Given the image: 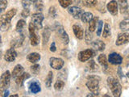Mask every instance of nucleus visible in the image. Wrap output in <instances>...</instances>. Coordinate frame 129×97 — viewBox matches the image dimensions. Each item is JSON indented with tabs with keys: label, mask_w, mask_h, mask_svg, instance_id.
I'll return each mask as SVG.
<instances>
[{
	"label": "nucleus",
	"mask_w": 129,
	"mask_h": 97,
	"mask_svg": "<svg viewBox=\"0 0 129 97\" xmlns=\"http://www.w3.org/2000/svg\"><path fill=\"white\" fill-rule=\"evenodd\" d=\"M24 73V69L23 67L21 66V65H16V66H15L13 71H12L11 73V77L13 79H17L18 77H19L20 75H22Z\"/></svg>",
	"instance_id": "nucleus-17"
},
{
	"label": "nucleus",
	"mask_w": 129,
	"mask_h": 97,
	"mask_svg": "<svg viewBox=\"0 0 129 97\" xmlns=\"http://www.w3.org/2000/svg\"><path fill=\"white\" fill-rule=\"evenodd\" d=\"M85 40H86V41L87 44H90V43H92L91 40L93 39V35H92V32H90V30H86V32H85Z\"/></svg>",
	"instance_id": "nucleus-33"
},
{
	"label": "nucleus",
	"mask_w": 129,
	"mask_h": 97,
	"mask_svg": "<svg viewBox=\"0 0 129 97\" xmlns=\"http://www.w3.org/2000/svg\"><path fill=\"white\" fill-rule=\"evenodd\" d=\"M91 44H92L93 48L97 51H103L105 50V48H106V44H105V43L100 40H97L95 41L92 42Z\"/></svg>",
	"instance_id": "nucleus-19"
},
{
	"label": "nucleus",
	"mask_w": 129,
	"mask_h": 97,
	"mask_svg": "<svg viewBox=\"0 0 129 97\" xmlns=\"http://www.w3.org/2000/svg\"><path fill=\"white\" fill-rule=\"evenodd\" d=\"M108 62L113 65H120L123 62V58L117 53H111L108 56Z\"/></svg>",
	"instance_id": "nucleus-10"
},
{
	"label": "nucleus",
	"mask_w": 129,
	"mask_h": 97,
	"mask_svg": "<svg viewBox=\"0 0 129 97\" xmlns=\"http://www.w3.org/2000/svg\"><path fill=\"white\" fill-rule=\"evenodd\" d=\"M99 80L100 78L96 75H91L88 77L86 82V87L91 93L94 95H99Z\"/></svg>",
	"instance_id": "nucleus-2"
},
{
	"label": "nucleus",
	"mask_w": 129,
	"mask_h": 97,
	"mask_svg": "<svg viewBox=\"0 0 129 97\" xmlns=\"http://www.w3.org/2000/svg\"><path fill=\"white\" fill-rule=\"evenodd\" d=\"M0 25H1V29L3 32L7 31L11 27V21L6 18L5 15H3L1 16V18H0Z\"/></svg>",
	"instance_id": "nucleus-16"
},
{
	"label": "nucleus",
	"mask_w": 129,
	"mask_h": 97,
	"mask_svg": "<svg viewBox=\"0 0 129 97\" xmlns=\"http://www.w3.org/2000/svg\"><path fill=\"white\" fill-rule=\"evenodd\" d=\"M35 4V8L37 11H39L40 12V11H42V10H43V8H44V4H43V2L41 1V0H37L36 2H35L34 3Z\"/></svg>",
	"instance_id": "nucleus-35"
},
{
	"label": "nucleus",
	"mask_w": 129,
	"mask_h": 97,
	"mask_svg": "<svg viewBox=\"0 0 129 97\" xmlns=\"http://www.w3.org/2000/svg\"><path fill=\"white\" fill-rule=\"evenodd\" d=\"M103 22L99 20L98 23V25H97V36H100L101 33L103 32Z\"/></svg>",
	"instance_id": "nucleus-38"
},
{
	"label": "nucleus",
	"mask_w": 129,
	"mask_h": 97,
	"mask_svg": "<svg viewBox=\"0 0 129 97\" xmlns=\"http://www.w3.org/2000/svg\"><path fill=\"white\" fill-rule=\"evenodd\" d=\"M48 14H49L50 17L52 18H56V15H57V12H56V7H51L49 8V11H48Z\"/></svg>",
	"instance_id": "nucleus-37"
},
{
	"label": "nucleus",
	"mask_w": 129,
	"mask_h": 97,
	"mask_svg": "<svg viewBox=\"0 0 129 97\" xmlns=\"http://www.w3.org/2000/svg\"><path fill=\"white\" fill-rule=\"evenodd\" d=\"M40 90H41V88H40V85L38 82H36V81H34V82H32L30 84L29 91L31 93H32V94H36V93L40 92Z\"/></svg>",
	"instance_id": "nucleus-21"
},
{
	"label": "nucleus",
	"mask_w": 129,
	"mask_h": 97,
	"mask_svg": "<svg viewBox=\"0 0 129 97\" xmlns=\"http://www.w3.org/2000/svg\"><path fill=\"white\" fill-rule=\"evenodd\" d=\"M30 1L32 3V2H33V3H35V2H36V1H37V0H30Z\"/></svg>",
	"instance_id": "nucleus-49"
},
{
	"label": "nucleus",
	"mask_w": 129,
	"mask_h": 97,
	"mask_svg": "<svg viewBox=\"0 0 129 97\" xmlns=\"http://www.w3.org/2000/svg\"><path fill=\"white\" fill-rule=\"evenodd\" d=\"M129 42V33L127 32H123V33L119 34L118 37H117L115 44L117 46L123 45Z\"/></svg>",
	"instance_id": "nucleus-11"
},
{
	"label": "nucleus",
	"mask_w": 129,
	"mask_h": 97,
	"mask_svg": "<svg viewBox=\"0 0 129 97\" xmlns=\"http://www.w3.org/2000/svg\"><path fill=\"white\" fill-rule=\"evenodd\" d=\"M98 62L103 67H104L105 69H107L108 67V62H107V57L105 54H100L98 57Z\"/></svg>",
	"instance_id": "nucleus-23"
},
{
	"label": "nucleus",
	"mask_w": 129,
	"mask_h": 97,
	"mask_svg": "<svg viewBox=\"0 0 129 97\" xmlns=\"http://www.w3.org/2000/svg\"><path fill=\"white\" fill-rule=\"evenodd\" d=\"M8 94H9V91H8L7 90L5 91V93H4V97H7Z\"/></svg>",
	"instance_id": "nucleus-46"
},
{
	"label": "nucleus",
	"mask_w": 129,
	"mask_h": 97,
	"mask_svg": "<svg viewBox=\"0 0 129 97\" xmlns=\"http://www.w3.org/2000/svg\"><path fill=\"white\" fill-rule=\"evenodd\" d=\"M16 13H17V10H16L15 8H12V9L8 11L7 13L4 14V15L6 16L7 19H8L10 21H11V19L14 18V16H15Z\"/></svg>",
	"instance_id": "nucleus-29"
},
{
	"label": "nucleus",
	"mask_w": 129,
	"mask_h": 97,
	"mask_svg": "<svg viewBox=\"0 0 129 97\" xmlns=\"http://www.w3.org/2000/svg\"><path fill=\"white\" fill-rule=\"evenodd\" d=\"M24 39H25V33L24 32H20L19 36H18L17 38H15L14 40H12V41L11 43V48H15V47H19L21 46L23 41H24Z\"/></svg>",
	"instance_id": "nucleus-14"
},
{
	"label": "nucleus",
	"mask_w": 129,
	"mask_h": 97,
	"mask_svg": "<svg viewBox=\"0 0 129 97\" xmlns=\"http://www.w3.org/2000/svg\"><path fill=\"white\" fill-rule=\"evenodd\" d=\"M56 44H55V42H52V44H51V46H50V51L51 52H56Z\"/></svg>",
	"instance_id": "nucleus-44"
},
{
	"label": "nucleus",
	"mask_w": 129,
	"mask_h": 97,
	"mask_svg": "<svg viewBox=\"0 0 129 97\" xmlns=\"http://www.w3.org/2000/svg\"><path fill=\"white\" fill-rule=\"evenodd\" d=\"M52 79H53V74H52V71H49L46 77V79H45V85L48 88H49L52 86Z\"/></svg>",
	"instance_id": "nucleus-31"
},
{
	"label": "nucleus",
	"mask_w": 129,
	"mask_h": 97,
	"mask_svg": "<svg viewBox=\"0 0 129 97\" xmlns=\"http://www.w3.org/2000/svg\"><path fill=\"white\" fill-rule=\"evenodd\" d=\"M27 59L29 62H31V63H36L37 62L40 60V54H38V53H31L27 55Z\"/></svg>",
	"instance_id": "nucleus-20"
},
{
	"label": "nucleus",
	"mask_w": 129,
	"mask_h": 97,
	"mask_svg": "<svg viewBox=\"0 0 129 97\" xmlns=\"http://www.w3.org/2000/svg\"><path fill=\"white\" fill-rule=\"evenodd\" d=\"M55 31L56 34L59 36L60 40H62L63 44H66V45L68 44L69 42H70V38H69V36L66 30H64V28H63V26L60 25V24H56V26L55 27Z\"/></svg>",
	"instance_id": "nucleus-4"
},
{
	"label": "nucleus",
	"mask_w": 129,
	"mask_h": 97,
	"mask_svg": "<svg viewBox=\"0 0 129 97\" xmlns=\"http://www.w3.org/2000/svg\"><path fill=\"white\" fill-rule=\"evenodd\" d=\"M31 71L32 74L37 75L40 71V65L39 64H34L33 66H31Z\"/></svg>",
	"instance_id": "nucleus-39"
},
{
	"label": "nucleus",
	"mask_w": 129,
	"mask_h": 97,
	"mask_svg": "<svg viewBox=\"0 0 129 97\" xmlns=\"http://www.w3.org/2000/svg\"><path fill=\"white\" fill-rule=\"evenodd\" d=\"M94 18V15L91 13V12H84L83 15L81 17V19L83 23H90L91 20Z\"/></svg>",
	"instance_id": "nucleus-24"
},
{
	"label": "nucleus",
	"mask_w": 129,
	"mask_h": 97,
	"mask_svg": "<svg viewBox=\"0 0 129 97\" xmlns=\"http://www.w3.org/2000/svg\"><path fill=\"white\" fill-rule=\"evenodd\" d=\"M98 21H99V17L95 16V17L93 18V19L89 23V30L90 32H94L96 29V27L98 25L97 23H99Z\"/></svg>",
	"instance_id": "nucleus-26"
},
{
	"label": "nucleus",
	"mask_w": 129,
	"mask_h": 97,
	"mask_svg": "<svg viewBox=\"0 0 129 97\" xmlns=\"http://www.w3.org/2000/svg\"><path fill=\"white\" fill-rule=\"evenodd\" d=\"M9 97H19V95L17 94H15V95H10Z\"/></svg>",
	"instance_id": "nucleus-47"
},
{
	"label": "nucleus",
	"mask_w": 129,
	"mask_h": 97,
	"mask_svg": "<svg viewBox=\"0 0 129 97\" xmlns=\"http://www.w3.org/2000/svg\"><path fill=\"white\" fill-rule=\"evenodd\" d=\"M86 97H98V95H94V94H93V93H90V94H88L87 95H86Z\"/></svg>",
	"instance_id": "nucleus-45"
},
{
	"label": "nucleus",
	"mask_w": 129,
	"mask_h": 97,
	"mask_svg": "<svg viewBox=\"0 0 129 97\" xmlns=\"http://www.w3.org/2000/svg\"><path fill=\"white\" fill-rule=\"evenodd\" d=\"M118 2H116V0H111L107 5V11L112 15H116L118 14Z\"/></svg>",
	"instance_id": "nucleus-13"
},
{
	"label": "nucleus",
	"mask_w": 129,
	"mask_h": 97,
	"mask_svg": "<svg viewBox=\"0 0 129 97\" xmlns=\"http://www.w3.org/2000/svg\"><path fill=\"white\" fill-rule=\"evenodd\" d=\"M107 85L109 88L111 89V93L114 97H120L122 94V86L119 83V82L117 80L115 77L109 76L107 79Z\"/></svg>",
	"instance_id": "nucleus-1"
},
{
	"label": "nucleus",
	"mask_w": 129,
	"mask_h": 97,
	"mask_svg": "<svg viewBox=\"0 0 129 97\" xmlns=\"http://www.w3.org/2000/svg\"><path fill=\"white\" fill-rule=\"evenodd\" d=\"M29 78H30V75L28 74V73H23L22 75H20L19 77H18V78L15 79V83L18 85H19V86H22L24 81Z\"/></svg>",
	"instance_id": "nucleus-25"
},
{
	"label": "nucleus",
	"mask_w": 129,
	"mask_h": 97,
	"mask_svg": "<svg viewBox=\"0 0 129 97\" xmlns=\"http://www.w3.org/2000/svg\"><path fill=\"white\" fill-rule=\"evenodd\" d=\"M16 57H17V53H16L14 48H11L9 50H7L4 54V59L8 62H14Z\"/></svg>",
	"instance_id": "nucleus-12"
},
{
	"label": "nucleus",
	"mask_w": 129,
	"mask_h": 97,
	"mask_svg": "<svg viewBox=\"0 0 129 97\" xmlns=\"http://www.w3.org/2000/svg\"><path fill=\"white\" fill-rule=\"evenodd\" d=\"M22 5L23 9H29L31 7V1L30 0H22Z\"/></svg>",
	"instance_id": "nucleus-41"
},
{
	"label": "nucleus",
	"mask_w": 129,
	"mask_h": 97,
	"mask_svg": "<svg viewBox=\"0 0 129 97\" xmlns=\"http://www.w3.org/2000/svg\"><path fill=\"white\" fill-rule=\"evenodd\" d=\"M25 25H26L25 20H23V19L19 20L17 24H16V31H17L18 32H19V33L20 32H22L24 27H25Z\"/></svg>",
	"instance_id": "nucleus-30"
},
{
	"label": "nucleus",
	"mask_w": 129,
	"mask_h": 97,
	"mask_svg": "<svg viewBox=\"0 0 129 97\" xmlns=\"http://www.w3.org/2000/svg\"><path fill=\"white\" fill-rule=\"evenodd\" d=\"M119 28L123 32L129 31V19H125L122 20L121 23H119Z\"/></svg>",
	"instance_id": "nucleus-27"
},
{
	"label": "nucleus",
	"mask_w": 129,
	"mask_h": 97,
	"mask_svg": "<svg viewBox=\"0 0 129 97\" xmlns=\"http://www.w3.org/2000/svg\"><path fill=\"white\" fill-rule=\"evenodd\" d=\"M118 5L121 13H125L128 10V3L127 0H118Z\"/></svg>",
	"instance_id": "nucleus-22"
},
{
	"label": "nucleus",
	"mask_w": 129,
	"mask_h": 97,
	"mask_svg": "<svg viewBox=\"0 0 129 97\" xmlns=\"http://www.w3.org/2000/svg\"><path fill=\"white\" fill-rule=\"evenodd\" d=\"M103 36L104 38H107L108 36H110L111 34V26L109 25L108 23H105L103 30Z\"/></svg>",
	"instance_id": "nucleus-28"
},
{
	"label": "nucleus",
	"mask_w": 129,
	"mask_h": 97,
	"mask_svg": "<svg viewBox=\"0 0 129 97\" xmlns=\"http://www.w3.org/2000/svg\"><path fill=\"white\" fill-rule=\"evenodd\" d=\"M127 77H128V78H129V72H128V73H127Z\"/></svg>",
	"instance_id": "nucleus-50"
},
{
	"label": "nucleus",
	"mask_w": 129,
	"mask_h": 97,
	"mask_svg": "<svg viewBox=\"0 0 129 97\" xmlns=\"http://www.w3.org/2000/svg\"><path fill=\"white\" fill-rule=\"evenodd\" d=\"M44 19V15L40 12H37V13L32 14L31 22L33 23V25L36 28V29L39 30L42 28V22Z\"/></svg>",
	"instance_id": "nucleus-7"
},
{
	"label": "nucleus",
	"mask_w": 129,
	"mask_h": 97,
	"mask_svg": "<svg viewBox=\"0 0 129 97\" xmlns=\"http://www.w3.org/2000/svg\"><path fill=\"white\" fill-rule=\"evenodd\" d=\"M29 37H30V41H31V44L32 46H36L38 45L40 43V36H38V34L36 33V28L33 25V23L31 22L29 23Z\"/></svg>",
	"instance_id": "nucleus-3"
},
{
	"label": "nucleus",
	"mask_w": 129,
	"mask_h": 97,
	"mask_svg": "<svg viewBox=\"0 0 129 97\" xmlns=\"http://www.w3.org/2000/svg\"></svg>",
	"instance_id": "nucleus-51"
},
{
	"label": "nucleus",
	"mask_w": 129,
	"mask_h": 97,
	"mask_svg": "<svg viewBox=\"0 0 129 97\" xmlns=\"http://www.w3.org/2000/svg\"><path fill=\"white\" fill-rule=\"evenodd\" d=\"M21 15L23 18H27L30 15V9H23L21 12Z\"/></svg>",
	"instance_id": "nucleus-43"
},
{
	"label": "nucleus",
	"mask_w": 129,
	"mask_h": 97,
	"mask_svg": "<svg viewBox=\"0 0 129 97\" xmlns=\"http://www.w3.org/2000/svg\"><path fill=\"white\" fill-rule=\"evenodd\" d=\"M51 35V29L49 27H45L42 32V41H43V45L44 46L48 42V40L50 38Z\"/></svg>",
	"instance_id": "nucleus-18"
},
{
	"label": "nucleus",
	"mask_w": 129,
	"mask_h": 97,
	"mask_svg": "<svg viewBox=\"0 0 129 97\" xmlns=\"http://www.w3.org/2000/svg\"><path fill=\"white\" fill-rule=\"evenodd\" d=\"M7 7V0H1L0 1V11H3L4 10L6 9Z\"/></svg>",
	"instance_id": "nucleus-42"
},
{
	"label": "nucleus",
	"mask_w": 129,
	"mask_h": 97,
	"mask_svg": "<svg viewBox=\"0 0 129 97\" xmlns=\"http://www.w3.org/2000/svg\"><path fill=\"white\" fill-rule=\"evenodd\" d=\"M103 97H111V96H110V95H104Z\"/></svg>",
	"instance_id": "nucleus-48"
},
{
	"label": "nucleus",
	"mask_w": 129,
	"mask_h": 97,
	"mask_svg": "<svg viewBox=\"0 0 129 97\" xmlns=\"http://www.w3.org/2000/svg\"><path fill=\"white\" fill-rule=\"evenodd\" d=\"M60 5L64 8H66L68 7H70L72 3V0H59Z\"/></svg>",
	"instance_id": "nucleus-36"
},
{
	"label": "nucleus",
	"mask_w": 129,
	"mask_h": 97,
	"mask_svg": "<svg viewBox=\"0 0 129 97\" xmlns=\"http://www.w3.org/2000/svg\"><path fill=\"white\" fill-rule=\"evenodd\" d=\"M68 12L71 15V16L75 19H79L82 17V15H83L84 11L82 8H80L78 7L73 6L68 8Z\"/></svg>",
	"instance_id": "nucleus-9"
},
{
	"label": "nucleus",
	"mask_w": 129,
	"mask_h": 97,
	"mask_svg": "<svg viewBox=\"0 0 129 97\" xmlns=\"http://www.w3.org/2000/svg\"><path fill=\"white\" fill-rule=\"evenodd\" d=\"M11 75L9 70H7L1 75V91H4L7 90L10 86Z\"/></svg>",
	"instance_id": "nucleus-6"
},
{
	"label": "nucleus",
	"mask_w": 129,
	"mask_h": 97,
	"mask_svg": "<svg viewBox=\"0 0 129 97\" xmlns=\"http://www.w3.org/2000/svg\"><path fill=\"white\" fill-rule=\"evenodd\" d=\"M97 3H98V0H85V5L86 7H94Z\"/></svg>",
	"instance_id": "nucleus-40"
},
{
	"label": "nucleus",
	"mask_w": 129,
	"mask_h": 97,
	"mask_svg": "<svg viewBox=\"0 0 129 97\" xmlns=\"http://www.w3.org/2000/svg\"><path fill=\"white\" fill-rule=\"evenodd\" d=\"M73 31L75 36L78 40H82L84 38V31L83 28L78 24H74L73 25Z\"/></svg>",
	"instance_id": "nucleus-15"
},
{
	"label": "nucleus",
	"mask_w": 129,
	"mask_h": 97,
	"mask_svg": "<svg viewBox=\"0 0 129 97\" xmlns=\"http://www.w3.org/2000/svg\"><path fill=\"white\" fill-rule=\"evenodd\" d=\"M64 87V82L63 80L57 79V81L54 84V88L56 91H61Z\"/></svg>",
	"instance_id": "nucleus-32"
},
{
	"label": "nucleus",
	"mask_w": 129,
	"mask_h": 97,
	"mask_svg": "<svg viewBox=\"0 0 129 97\" xmlns=\"http://www.w3.org/2000/svg\"><path fill=\"white\" fill-rule=\"evenodd\" d=\"M94 55H95V52L92 48H87V50L81 51L78 55V58L80 62H87L90 58H92Z\"/></svg>",
	"instance_id": "nucleus-5"
},
{
	"label": "nucleus",
	"mask_w": 129,
	"mask_h": 97,
	"mask_svg": "<svg viewBox=\"0 0 129 97\" xmlns=\"http://www.w3.org/2000/svg\"><path fill=\"white\" fill-rule=\"evenodd\" d=\"M49 65L52 69L59 70L63 68L64 62L63 59L60 58H54V57H52V58H50L49 59Z\"/></svg>",
	"instance_id": "nucleus-8"
},
{
	"label": "nucleus",
	"mask_w": 129,
	"mask_h": 97,
	"mask_svg": "<svg viewBox=\"0 0 129 97\" xmlns=\"http://www.w3.org/2000/svg\"><path fill=\"white\" fill-rule=\"evenodd\" d=\"M88 67H89L90 71H96V70H98V68H99L94 60H91L90 62H89Z\"/></svg>",
	"instance_id": "nucleus-34"
}]
</instances>
